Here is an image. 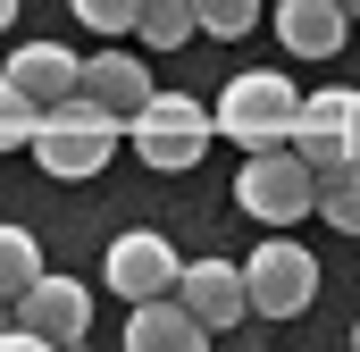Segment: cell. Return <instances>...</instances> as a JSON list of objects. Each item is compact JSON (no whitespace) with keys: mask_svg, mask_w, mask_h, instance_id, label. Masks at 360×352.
<instances>
[{"mask_svg":"<svg viewBox=\"0 0 360 352\" xmlns=\"http://www.w3.org/2000/svg\"><path fill=\"white\" fill-rule=\"evenodd\" d=\"M25 151L42 160V176L84 184V176H101V168H109V151H117V118H109L101 101H84V92H68V101H51V109L34 118Z\"/></svg>","mask_w":360,"mask_h":352,"instance_id":"1","label":"cell"},{"mask_svg":"<svg viewBox=\"0 0 360 352\" xmlns=\"http://www.w3.org/2000/svg\"><path fill=\"white\" fill-rule=\"evenodd\" d=\"M210 109L193 101V92H160L151 84V101L126 118V143H134V160L143 168H160V176H184V168H201V151H210Z\"/></svg>","mask_w":360,"mask_h":352,"instance_id":"2","label":"cell"},{"mask_svg":"<svg viewBox=\"0 0 360 352\" xmlns=\"http://www.w3.org/2000/svg\"><path fill=\"white\" fill-rule=\"evenodd\" d=\"M293 109H302V92L285 84L276 68H252V76H226V92L210 101V126L235 151H269V143L293 134Z\"/></svg>","mask_w":360,"mask_h":352,"instance_id":"3","label":"cell"},{"mask_svg":"<svg viewBox=\"0 0 360 352\" xmlns=\"http://www.w3.org/2000/svg\"><path fill=\"white\" fill-rule=\"evenodd\" d=\"M293 151H302V168L319 176H360V92L335 84V92H302V109H293V134H285Z\"/></svg>","mask_w":360,"mask_h":352,"instance_id":"4","label":"cell"},{"mask_svg":"<svg viewBox=\"0 0 360 352\" xmlns=\"http://www.w3.org/2000/svg\"><path fill=\"white\" fill-rule=\"evenodd\" d=\"M235 201H243V218L293 227V218H310V201H319V176L302 168V151H293V143H269V151H243Z\"/></svg>","mask_w":360,"mask_h":352,"instance_id":"5","label":"cell"},{"mask_svg":"<svg viewBox=\"0 0 360 352\" xmlns=\"http://www.w3.org/2000/svg\"><path fill=\"white\" fill-rule=\"evenodd\" d=\"M243 302L252 319H302L319 302V260L293 244V235H269L252 260H243Z\"/></svg>","mask_w":360,"mask_h":352,"instance_id":"6","label":"cell"},{"mask_svg":"<svg viewBox=\"0 0 360 352\" xmlns=\"http://www.w3.org/2000/svg\"><path fill=\"white\" fill-rule=\"evenodd\" d=\"M8 310H17V327H25L34 344H84V336H92V285L59 277V268H42Z\"/></svg>","mask_w":360,"mask_h":352,"instance_id":"7","label":"cell"},{"mask_svg":"<svg viewBox=\"0 0 360 352\" xmlns=\"http://www.w3.org/2000/svg\"><path fill=\"white\" fill-rule=\"evenodd\" d=\"M176 244L160 235V227H126L117 244H109V260H101V277L117 285V302H151V294H168L176 285Z\"/></svg>","mask_w":360,"mask_h":352,"instance_id":"8","label":"cell"},{"mask_svg":"<svg viewBox=\"0 0 360 352\" xmlns=\"http://www.w3.org/2000/svg\"><path fill=\"white\" fill-rule=\"evenodd\" d=\"M168 294H176L210 336H226V327H243V319H252V302H243V268H235V260H193V268H176V285H168Z\"/></svg>","mask_w":360,"mask_h":352,"instance_id":"9","label":"cell"},{"mask_svg":"<svg viewBox=\"0 0 360 352\" xmlns=\"http://www.w3.org/2000/svg\"><path fill=\"white\" fill-rule=\"evenodd\" d=\"M276 42L293 59H335L352 42V17H344V0H285L276 8Z\"/></svg>","mask_w":360,"mask_h":352,"instance_id":"10","label":"cell"},{"mask_svg":"<svg viewBox=\"0 0 360 352\" xmlns=\"http://www.w3.org/2000/svg\"><path fill=\"white\" fill-rule=\"evenodd\" d=\"M76 68H84V59H76L68 42H17L0 76H8V84L25 92L34 109H51V101H68V92H76Z\"/></svg>","mask_w":360,"mask_h":352,"instance_id":"11","label":"cell"},{"mask_svg":"<svg viewBox=\"0 0 360 352\" xmlns=\"http://www.w3.org/2000/svg\"><path fill=\"white\" fill-rule=\"evenodd\" d=\"M76 92H84V101H101V109L126 126V118L151 101V68H143V59H126V51H101V59H84V68H76Z\"/></svg>","mask_w":360,"mask_h":352,"instance_id":"12","label":"cell"},{"mask_svg":"<svg viewBox=\"0 0 360 352\" xmlns=\"http://www.w3.org/2000/svg\"><path fill=\"white\" fill-rule=\"evenodd\" d=\"M126 344H134V352H201V344H210V327L184 310L176 294H151V302H134Z\"/></svg>","mask_w":360,"mask_h":352,"instance_id":"13","label":"cell"},{"mask_svg":"<svg viewBox=\"0 0 360 352\" xmlns=\"http://www.w3.org/2000/svg\"><path fill=\"white\" fill-rule=\"evenodd\" d=\"M134 34H143L151 51H184V34H201V25H193V0H143V8H134Z\"/></svg>","mask_w":360,"mask_h":352,"instance_id":"14","label":"cell"},{"mask_svg":"<svg viewBox=\"0 0 360 352\" xmlns=\"http://www.w3.org/2000/svg\"><path fill=\"white\" fill-rule=\"evenodd\" d=\"M34 277H42V244L25 227H0V302H17Z\"/></svg>","mask_w":360,"mask_h":352,"instance_id":"15","label":"cell"},{"mask_svg":"<svg viewBox=\"0 0 360 352\" xmlns=\"http://www.w3.org/2000/svg\"><path fill=\"white\" fill-rule=\"evenodd\" d=\"M193 25H201L210 42H235V34L260 25V0H193Z\"/></svg>","mask_w":360,"mask_h":352,"instance_id":"16","label":"cell"},{"mask_svg":"<svg viewBox=\"0 0 360 352\" xmlns=\"http://www.w3.org/2000/svg\"><path fill=\"white\" fill-rule=\"evenodd\" d=\"M310 210H319V218H327L335 235H360V176H327Z\"/></svg>","mask_w":360,"mask_h":352,"instance_id":"17","label":"cell"},{"mask_svg":"<svg viewBox=\"0 0 360 352\" xmlns=\"http://www.w3.org/2000/svg\"><path fill=\"white\" fill-rule=\"evenodd\" d=\"M34 118H42V109H34L25 92H17L8 76H0V151H25V134H34Z\"/></svg>","mask_w":360,"mask_h":352,"instance_id":"18","label":"cell"},{"mask_svg":"<svg viewBox=\"0 0 360 352\" xmlns=\"http://www.w3.org/2000/svg\"><path fill=\"white\" fill-rule=\"evenodd\" d=\"M68 8L84 17L92 34H134V8H143V0H68Z\"/></svg>","mask_w":360,"mask_h":352,"instance_id":"19","label":"cell"},{"mask_svg":"<svg viewBox=\"0 0 360 352\" xmlns=\"http://www.w3.org/2000/svg\"><path fill=\"white\" fill-rule=\"evenodd\" d=\"M8 25H17V0H0V34H8Z\"/></svg>","mask_w":360,"mask_h":352,"instance_id":"20","label":"cell"},{"mask_svg":"<svg viewBox=\"0 0 360 352\" xmlns=\"http://www.w3.org/2000/svg\"><path fill=\"white\" fill-rule=\"evenodd\" d=\"M344 17H360V0H344Z\"/></svg>","mask_w":360,"mask_h":352,"instance_id":"21","label":"cell"},{"mask_svg":"<svg viewBox=\"0 0 360 352\" xmlns=\"http://www.w3.org/2000/svg\"><path fill=\"white\" fill-rule=\"evenodd\" d=\"M352 344H360V327H352Z\"/></svg>","mask_w":360,"mask_h":352,"instance_id":"22","label":"cell"}]
</instances>
